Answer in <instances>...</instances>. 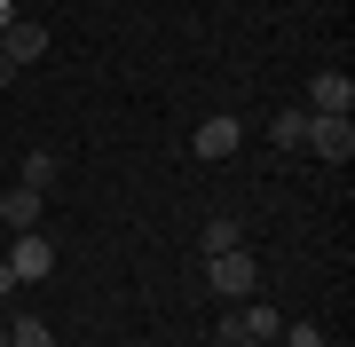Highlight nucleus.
<instances>
[{
  "label": "nucleus",
  "mask_w": 355,
  "mask_h": 347,
  "mask_svg": "<svg viewBox=\"0 0 355 347\" xmlns=\"http://www.w3.org/2000/svg\"><path fill=\"white\" fill-rule=\"evenodd\" d=\"M300 150H316L324 166H347V158H355V127L340 111H308V142H300Z\"/></svg>",
  "instance_id": "obj_1"
},
{
  "label": "nucleus",
  "mask_w": 355,
  "mask_h": 347,
  "mask_svg": "<svg viewBox=\"0 0 355 347\" xmlns=\"http://www.w3.org/2000/svg\"><path fill=\"white\" fill-rule=\"evenodd\" d=\"M205 284H214V300H245L261 284V260L245 253V244H237V253H214V260H205Z\"/></svg>",
  "instance_id": "obj_2"
},
{
  "label": "nucleus",
  "mask_w": 355,
  "mask_h": 347,
  "mask_svg": "<svg viewBox=\"0 0 355 347\" xmlns=\"http://www.w3.org/2000/svg\"><path fill=\"white\" fill-rule=\"evenodd\" d=\"M8 269H16V284H48V276H55V237L16 229V244H8Z\"/></svg>",
  "instance_id": "obj_3"
},
{
  "label": "nucleus",
  "mask_w": 355,
  "mask_h": 347,
  "mask_svg": "<svg viewBox=\"0 0 355 347\" xmlns=\"http://www.w3.org/2000/svg\"><path fill=\"white\" fill-rule=\"evenodd\" d=\"M237 142H245V118H237V111H214V118L190 134V150L205 158V166H221V158H237Z\"/></svg>",
  "instance_id": "obj_4"
},
{
  "label": "nucleus",
  "mask_w": 355,
  "mask_h": 347,
  "mask_svg": "<svg viewBox=\"0 0 355 347\" xmlns=\"http://www.w3.org/2000/svg\"><path fill=\"white\" fill-rule=\"evenodd\" d=\"M0 55H8L16 71H24V64H40V55H48V24H40V16H16V24L0 32Z\"/></svg>",
  "instance_id": "obj_5"
},
{
  "label": "nucleus",
  "mask_w": 355,
  "mask_h": 347,
  "mask_svg": "<svg viewBox=\"0 0 355 347\" xmlns=\"http://www.w3.org/2000/svg\"><path fill=\"white\" fill-rule=\"evenodd\" d=\"M308 111H355V79L347 71H316V79H308Z\"/></svg>",
  "instance_id": "obj_6"
},
{
  "label": "nucleus",
  "mask_w": 355,
  "mask_h": 347,
  "mask_svg": "<svg viewBox=\"0 0 355 347\" xmlns=\"http://www.w3.org/2000/svg\"><path fill=\"white\" fill-rule=\"evenodd\" d=\"M0 221H8V229H40V190H24V181H16V190L0 197Z\"/></svg>",
  "instance_id": "obj_7"
},
{
  "label": "nucleus",
  "mask_w": 355,
  "mask_h": 347,
  "mask_svg": "<svg viewBox=\"0 0 355 347\" xmlns=\"http://www.w3.org/2000/svg\"><path fill=\"white\" fill-rule=\"evenodd\" d=\"M237 244H245V221H205V260H214V253H237Z\"/></svg>",
  "instance_id": "obj_8"
},
{
  "label": "nucleus",
  "mask_w": 355,
  "mask_h": 347,
  "mask_svg": "<svg viewBox=\"0 0 355 347\" xmlns=\"http://www.w3.org/2000/svg\"><path fill=\"white\" fill-rule=\"evenodd\" d=\"M268 134H277V150H300V142H308V111H277Z\"/></svg>",
  "instance_id": "obj_9"
},
{
  "label": "nucleus",
  "mask_w": 355,
  "mask_h": 347,
  "mask_svg": "<svg viewBox=\"0 0 355 347\" xmlns=\"http://www.w3.org/2000/svg\"><path fill=\"white\" fill-rule=\"evenodd\" d=\"M237 323H245V339H277V332H284L268 300H253V308H237Z\"/></svg>",
  "instance_id": "obj_10"
},
{
  "label": "nucleus",
  "mask_w": 355,
  "mask_h": 347,
  "mask_svg": "<svg viewBox=\"0 0 355 347\" xmlns=\"http://www.w3.org/2000/svg\"><path fill=\"white\" fill-rule=\"evenodd\" d=\"M8 347H64V339H55L40 316H16V323H8Z\"/></svg>",
  "instance_id": "obj_11"
},
{
  "label": "nucleus",
  "mask_w": 355,
  "mask_h": 347,
  "mask_svg": "<svg viewBox=\"0 0 355 347\" xmlns=\"http://www.w3.org/2000/svg\"><path fill=\"white\" fill-rule=\"evenodd\" d=\"M24 190H40V197L55 190V158H48V150H32V158H24Z\"/></svg>",
  "instance_id": "obj_12"
},
{
  "label": "nucleus",
  "mask_w": 355,
  "mask_h": 347,
  "mask_svg": "<svg viewBox=\"0 0 355 347\" xmlns=\"http://www.w3.org/2000/svg\"><path fill=\"white\" fill-rule=\"evenodd\" d=\"M277 339H284V347H324V332H316V323H284Z\"/></svg>",
  "instance_id": "obj_13"
},
{
  "label": "nucleus",
  "mask_w": 355,
  "mask_h": 347,
  "mask_svg": "<svg viewBox=\"0 0 355 347\" xmlns=\"http://www.w3.org/2000/svg\"><path fill=\"white\" fill-rule=\"evenodd\" d=\"M8 292H24V284H16V269H8V260H0V300H8Z\"/></svg>",
  "instance_id": "obj_14"
},
{
  "label": "nucleus",
  "mask_w": 355,
  "mask_h": 347,
  "mask_svg": "<svg viewBox=\"0 0 355 347\" xmlns=\"http://www.w3.org/2000/svg\"><path fill=\"white\" fill-rule=\"evenodd\" d=\"M8 24H16V0H0V32H8Z\"/></svg>",
  "instance_id": "obj_15"
},
{
  "label": "nucleus",
  "mask_w": 355,
  "mask_h": 347,
  "mask_svg": "<svg viewBox=\"0 0 355 347\" xmlns=\"http://www.w3.org/2000/svg\"><path fill=\"white\" fill-rule=\"evenodd\" d=\"M8 79H16V64H8V55H0V87H8Z\"/></svg>",
  "instance_id": "obj_16"
},
{
  "label": "nucleus",
  "mask_w": 355,
  "mask_h": 347,
  "mask_svg": "<svg viewBox=\"0 0 355 347\" xmlns=\"http://www.w3.org/2000/svg\"><path fill=\"white\" fill-rule=\"evenodd\" d=\"M229 347H277V339H229Z\"/></svg>",
  "instance_id": "obj_17"
},
{
  "label": "nucleus",
  "mask_w": 355,
  "mask_h": 347,
  "mask_svg": "<svg viewBox=\"0 0 355 347\" xmlns=\"http://www.w3.org/2000/svg\"><path fill=\"white\" fill-rule=\"evenodd\" d=\"M0 347H8V332H0Z\"/></svg>",
  "instance_id": "obj_18"
},
{
  "label": "nucleus",
  "mask_w": 355,
  "mask_h": 347,
  "mask_svg": "<svg viewBox=\"0 0 355 347\" xmlns=\"http://www.w3.org/2000/svg\"><path fill=\"white\" fill-rule=\"evenodd\" d=\"M119 347H135V339H119Z\"/></svg>",
  "instance_id": "obj_19"
}]
</instances>
